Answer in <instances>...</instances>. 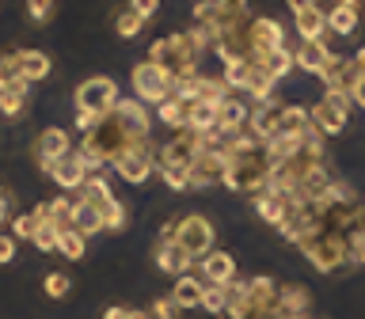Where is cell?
Returning <instances> with one entry per match:
<instances>
[{"mask_svg":"<svg viewBox=\"0 0 365 319\" xmlns=\"http://www.w3.org/2000/svg\"><path fill=\"white\" fill-rule=\"evenodd\" d=\"M42 289H46V296H50V300H65L68 289H73V281H68V273L50 270V273H46V281H42Z\"/></svg>","mask_w":365,"mask_h":319,"instance_id":"37","label":"cell"},{"mask_svg":"<svg viewBox=\"0 0 365 319\" xmlns=\"http://www.w3.org/2000/svg\"><path fill=\"white\" fill-rule=\"evenodd\" d=\"M293 194H270V190H259L255 194V213H259V221H267L278 228L282 224V216H285V205H289Z\"/></svg>","mask_w":365,"mask_h":319,"instance_id":"25","label":"cell"},{"mask_svg":"<svg viewBox=\"0 0 365 319\" xmlns=\"http://www.w3.org/2000/svg\"><path fill=\"white\" fill-rule=\"evenodd\" d=\"M247 133L262 145H267L270 137H278L282 133V103L278 99L255 103V107H251V118H247Z\"/></svg>","mask_w":365,"mask_h":319,"instance_id":"11","label":"cell"},{"mask_svg":"<svg viewBox=\"0 0 365 319\" xmlns=\"http://www.w3.org/2000/svg\"><path fill=\"white\" fill-rule=\"evenodd\" d=\"M27 91H31V84H19V88L0 91V118L16 122L19 114H23V107H27Z\"/></svg>","mask_w":365,"mask_h":319,"instance_id":"29","label":"cell"},{"mask_svg":"<svg viewBox=\"0 0 365 319\" xmlns=\"http://www.w3.org/2000/svg\"><path fill=\"white\" fill-rule=\"evenodd\" d=\"M331 61V46L319 38V42H301L293 50V65L297 68H304V73H316L319 76V68H324Z\"/></svg>","mask_w":365,"mask_h":319,"instance_id":"19","label":"cell"},{"mask_svg":"<svg viewBox=\"0 0 365 319\" xmlns=\"http://www.w3.org/2000/svg\"><path fill=\"white\" fill-rule=\"evenodd\" d=\"M308 114H312V125L324 137L327 133H342L346 122H350V99L342 95V91H324V99H319Z\"/></svg>","mask_w":365,"mask_h":319,"instance_id":"8","label":"cell"},{"mask_svg":"<svg viewBox=\"0 0 365 319\" xmlns=\"http://www.w3.org/2000/svg\"><path fill=\"white\" fill-rule=\"evenodd\" d=\"M346 262L350 266H365V236H350L346 239Z\"/></svg>","mask_w":365,"mask_h":319,"instance_id":"46","label":"cell"},{"mask_svg":"<svg viewBox=\"0 0 365 319\" xmlns=\"http://www.w3.org/2000/svg\"><path fill=\"white\" fill-rule=\"evenodd\" d=\"M57 251L68 258V262H80L84 258V251H88V239L76 232V228H65L61 236H57Z\"/></svg>","mask_w":365,"mask_h":319,"instance_id":"31","label":"cell"},{"mask_svg":"<svg viewBox=\"0 0 365 319\" xmlns=\"http://www.w3.org/2000/svg\"><path fill=\"white\" fill-rule=\"evenodd\" d=\"M99 213H103V232H125V224H130V205L118 198H110Z\"/></svg>","mask_w":365,"mask_h":319,"instance_id":"30","label":"cell"},{"mask_svg":"<svg viewBox=\"0 0 365 319\" xmlns=\"http://www.w3.org/2000/svg\"><path fill=\"white\" fill-rule=\"evenodd\" d=\"M327 31L339 34V38H350L354 31H358V8L350 4H335L327 11Z\"/></svg>","mask_w":365,"mask_h":319,"instance_id":"27","label":"cell"},{"mask_svg":"<svg viewBox=\"0 0 365 319\" xmlns=\"http://www.w3.org/2000/svg\"><path fill=\"white\" fill-rule=\"evenodd\" d=\"M34 232H38L34 213H19L16 221H11V236H16V239H31V244H34Z\"/></svg>","mask_w":365,"mask_h":319,"instance_id":"43","label":"cell"},{"mask_svg":"<svg viewBox=\"0 0 365 319\" xmlns=\"http://www.w3.org/2000/svg\"><path fill=\"white\" fill-rule=\"evenodd\" d=\"M267 175H270V164H267V152H262V145L255 152H236L228 156V171H225V187L236 190V194H255L267 187Z\"/></svg>","mask_w":365,"mask_h":319,"instance_id":"1","label":"cell"},{"mask_svg":"<svg viewBox=\"0 0 365 319\" xmlns=\"http://www.w3.org/2000/svg\"><path fill=\"white\" fill-rule=\"evenodd\" d=\"M213 239H217V228L210 216L202 213H187V216H175V244L187 251L190 258H202L213 251Z\"/></svg>","mask_w":365,"mask_h":319,"instance_id":"5","label":"cell"},{"mask_svg":"<svg viewBox=\"0 0 365 319\" xmlns=\"http://www.w3.org/2000/svg\"><path fill=\"white\" fill-rule=\"evenodd\" d=\"M274 88H278V80H274L259 61H251V73H247V84H244L247 99L251 103H270L274 99Z\"/></svg>","mask_w":365,"mask_h":319,"instance_id":"24","label":"cell"},{"mask_svg":"<svg viewBox=\"0 0 365 319\" xmlns=\"http://www.w3.org/2000/svg\"><path fill=\"white\" fill-rule=\"evenodd\" d=\"M289 4V11L297 16V11H308V8H316V0H285Z\"/></svg>","mask_w":365,"mask_h":319,"instance_id":"52","label":"cell"},{"mask_svg":"<svg viewBox=\"0 0 365 319\" xmlns=\"http://www.w3.org/2000/svg\"><path fill=\"white\" fill-rule=\"evenodd\" d=\"M156 171H160V179H164L175 194L190 190V171H182V167H156Z\"/></svg>","mask_w":365,"mask_h":319,"instance_id":"41","label":"cell"},{"mask_svg":"<svg viewBox=\"0 0 365 319\" xmlns=\"http://www.w3.org/2000/svg\"><path fill=\"white\" fill-rule=\"evenodd\" d=\"M16 258V236H0V266Z\"/></svg>","mask_w":365,"mask_h":319,"instance_id":"49","label":"cell"},{"mask_svg":"<svg viewBox=\"0 0 365 319\" xmlns=\"http://www.w3.org/2000/svg\"><path fill=\"white\" fill-rule=\"evenodd\" d=\"M19 84H27V80L19 76V61H16V53L0 57V91H8V88H19Z\"/></svg>","mask_w":365,"mask_h":319,"instance_id":"38","label":"cell"},{"mask_svg":"<svg viewBox=\"0 0 365 319\" xmlns=\"http://www.w3.org/2000/svg\"><path fill=\"white\" fill-rule=\"evenodd\" d=\"M335 4H350V8H358V4H361V0H335Z\"/></svg>","mask_w":365,"mask_h":319,"instance_id":"58","label":"cell"},{"mask_svg":"<svg viewBox=\"0 0 365 319\" xmlns=\"http://www.w3.org/2000/svg\"><path fill=\"white\" fill-rule=\"evenodd\" d=\"M225 171H228V156L225 148L221 152H205L190 164V190H202V187H217L225 182Z\"/></svg>","mask_w":365,"mask_h":319,"instance_id":"12","label":"cell"},{"mask_svg":"<svg viewBox=\"0 0 365 319\" xmlns=\"http://www.w3.org/2000/svg\"><path fill=\"white\" fill-rule=\"evenodd\" d=\"M99 122H103V118H96V114H80V110H76V130H80V133H91Z\"/></svg>","mask_w":365,"mask_h":319,"instance_id":"50","label":"cell"},{"mask_svg":"<svg viewBox=\"0 0 365 319\" xmlns=\"http://www.w3.org/2000/svg\"><path fill=\"white\" fill-rule=\"evenodd\" d=\"M16 61H19V76L27 80V84H38V80L50 76V53H42V50H19L16 53Z\"/></svg>","mask_w":365,"mask_h":319,"instance_id":"23","label":"cell"},{"mask_svg":"<svg viewBox=\"0 0 365 319\" xmlns=\"http://www.w3.org/2000/svg\"><path fill=\"white\" fill-rule=\"evenodd\" d=\"M247 73H251V57H240V61H228V65H225L221 80H225V88H228V91H244Z\"/></svg>","mask_w":365,"mask_h":319,"instance_id":"33","label":"cell"},{"mask_svg":"<svg viewBox=\"0 0 365 319\" xmlns=\"http://www.w3.org/2000/svg\"><path fill=\"white\" fill-rule=\"evenodd\" d=\"M198 266H202L205 285H228V281H236V258L228 255V251H210V255L198 258Z\"/></svg>","mask_w":365,"mask_h":319,"instance_id":"18","label":"cell"},{"mask_svg":"<svg viewBox=\"0 0 365 319\" xmlns=\"http://www.w3.org/2000/svg\"><path fill=\"white\" fill-rule=\"evenodd\" d=\"M110 118L118 122V130L130 137V141H148V133H153V114H148L145 103L137 99H118V107L110 110Z\"/></svg>","mask_w":365,"mask_h":319,"instance_id":"9","label":"cell"},{"mask_svg":"<svg viewBox=\"0 0 365 319\" xmlns=\"http://www.w3.org/2000/svg\"><path fill=\"white\" fill-rule=\"evenodd\" d=\"M125 312H130V308L114 304V308H107V312H103V319H125Z\"/></svg>","mask_w":365,"mask_h":319,"instance_id":"53","label":"cell"},{"mask_svg":"<svg viewBox=\"0 0 365 319\" xmlns=\"http://www.w3.org/2000/svg\"><path fill=\"white\" fill-rule=\"evenodd\" d=\"M27 16L34 23H50L53 19V0H27Z\"/></svg>","mask_w":365,"mask_h":319,"instance_id":"44","label":"cell"},{"mask_svg":"<svg viewBox=\"0 0 365 319\" xmlns=\"http://www.w3.org/2000/svg\"><path fill=\"white\" fill-rule=\"evenodd\" d=\"M73 228H76L84 239H88V236H99V232H103V213H99L91 202L76 198V202H73Z\"/></svg>","mask_w":365,"mask_h":319,"instance_id":"26","label":"cell"},{"mask_svg":"<svg viewBox=\"0 0 365 319\" xmlns=\"http://www.w3.org/2000/svg\"><path fill=\"white\" fill-rule=\"evenodd\" d=\"M350 236H365V205H354V216H350L346 239H350Z\"/></svg>","mask_w":365,"mask_h":319,"instance_id":"48","label":"cell"},{"mask_svg":"<svg viewBox=\"0 0 365 319\" xmlns=\"http://www.w3.org/2000/svg\"><path fill=\"white\" fill-rule=\"evenodd\" d=\"M278 319H293V315H278Z\"/></svg>","mask_w":365,"mask_h":319,"instance_id":"59","label":"cell"},{"mask_svg":"<svg viewBox=\"0 0 365 319\" xmlns=\"http://www.w3.org/2000/svg\"><path fill=\"white\" fill-rule=\"evenodd\" d=\"M293 27L301 34V42H319L327 34V11L324 8H308V11H297L293 16Z\"/></svg>","mask_w":365,"mask_h":319,"instance_id":"20","label":"cell"},{"mask_svg":"<svg viewBox=\"0 0 365 319\" xmlns=\"http://www.w3.org/2000/svg\"><path fill=\"white\" fill-rule=\"evenodd\" d=\"M301 247V255L308 258V266L316 273H335L342 266H350L346 262V236L342 232H331V228H319L316 236H308Z\"/></svg>","mask_w":365,"mask_h":319,"instance_id":"2","label":"cell"},{"mask_svg":"<svg viewBox=\"0 0 365 319\" xmlns=\"http://www.w3.org/2000/svg\"><path fill=\"white\" fill-rule=\"evenodd\" d=\"M247 38H251V61H267L270 53L285 50V27L270 16H255L247 23Z\"/></svg>","mask_w":365,"mask_h":319,"instance_id":"7","label":"cell"},{"mask_svg":"<svg viewBox=\"0 0 365 319\" xmlns=\"http://www.w3.org/2000/svg\"><path fill=\"white\" fill-rule=\"evenodd\" d=\"M350 103H354V107H361V110H365V76L358 80V88L350 91Z\"/></svg>","mask_w":365,"mask_h":319,"instance_id":"51","label":"cell"},{"mask_svg":"<svg viewBox=\"0 0 365 319\" xmlns=\"http://www.w3.org/2000/svg\"><path fill=\"white\" fill-rule=\"evenodd\" d=\"M217 107H221V103H210V99L187 103V130H190V133H210V130H217Z\"/></svg>","mask_w":365,"mask_h":319,"instance_id":"22","label":"cell"},{"mask_svg":"<svg viewBox=\"0 0 365 319\" xmlns=\"http://www.w3.org/2000/svg\"><path fill=\"white\" fill-rule=\"evenodd\" d=\"M190 266H194V258L175 244V239H160V244H156V270L160 273L182 278V273H190Z\"/></svg>","mask_w":365,"mask_h":319,"instance_id":"17","label":"cell"},{"mask_svg":"<svg viewBox=\"0 0 365 319\" xmlns=\"http://www.w3.org/2000/svg\"><path fill=\"white\" fill-rule=\"evenodd\" d=\"M202 293H205V281L194 278V273H182V278H175L171 300H175L179 312H187V308H202Z\"/></svg>","mask_w":365,"mask_h":319,"instance_id":"21","label":"cell"},{"mask_svg":"<svg viewBox=\"0 0 365 319\" xmlns=\"http://www.w3.org/2000/svg\"><path fill=\"white\" fill-rule=\"evenodd\" d=\"M194 160H198V148H194V133H190V130H182L175 141H168V145L156 152V167H182V171H190Z\"/></svg>","mask_w":365,"mask_h":319,"instance_id":"13","label":"cell"},{"mask_svg":"<svg viewBox=\"0 0 365 319\" xmlns=\"http://www.w3.org/2000/svg\"><path fill=\"white\" fill-rule=\"evenodd\" d=\"M148 315H153V319H175L179 308H175V300H171V296H156L153 308H148Z\"/></svg>","mask_w":365,"mask_h":319,"instance_id":"45","label":"cell"},{"mask_svg":"<svg viewBox=\"0 0 365 319\" xmlns=\"http://www.w3.org/2000/svg\"><path fill=\"white\" fill-rule=\"evenodd\" d=\"M198 4H205V8H228L232 0H198Z\"/></svg>","mask_w":365,"mask_h":319,"instance_id":"56","label":"cell"},{"mask_svg":"<svg viewBox=\"0 0 365 319\" xmlns=\"http://www.w3.org/2000/svg\"><path fill=\"white\" fill-rule=\"evenodd\" d=\"M0 194H4V187H0Z\"/></svg>","mask_w":365,"mask_h":319,"instance_id":"60","label":"cell"},{"mask_svg":"<svg viewBox=\"0 0 365 319\" xmlns=\"http://www.w3.org/2000/svg\"><path fill=\"white\" fill-rule=\"evenodd\" d=\"M130 11H133V16H141V19H153L160 11V0H130Z\"/></svg>","mask_w":365,"mask_h":319,"instance_id":"47","label":"cell"},{"mask_svg":"<svg viewBox=\"0 0 365 319\" xmlns=\"http://www.w3.org/2000/svg\"><path fill=\"white\" fill-rule=\"evenodd\" d=\"M125 319H153L148 312H137V308H130V312H125Z\"/></svg>","mask_w":365,"mask_h":319,"instance_id":"57","label":"cell"},{"mask_svg":"<svg viewBox=\"0 0 365 319\" xmlns=\"http://www.w3.org/2000/svg\"><path fill=\"white\" fill-rule=\"evenodd\" d=\"M76 110L80 114H96V118H107V114L118 107V84L110 76H88L84 84L76 88Z\"/></svg>","mask_w":365,"mask_h":319,"instance_id":"4","label":"cell"},{"mask_svg":"<svg viewBox=\"0 0 365 319\" xmlns=\"http://www.w3.org/2000/svg\"><path fill=\"white\" fill-rule=\"evenodd\" d=\"M80 198H84V202H91L96 209H103V205H107V202L114 198V194H110V187H107V179H99V175H88V182L80 187Z\"/></svg>","mask_w":365,"mask_h":319,"instance_id":"32","label":"cell"},{"mask_svg":"<svg viewBox=\"0 0 365 319\" xmlns=\"http://www.w3.org/2000/svg\"><path fill=\"white\" fill-rule=\"evenodd\" d=\"M259 65L267 68L274 80H285V76H289L293 68H297V65H293V50H278V53H270L267 61H259Z\"/></svg>","mask_w":365,"mask_h":319,"instance_id":"35","label":"cell"},{"mask_svg":"<svg viewBox=\"0 0 365 319\" xmlns=\"http://www.w3.org/2000/svg\"><path fill=\"white\" fill-rule=\"evenodd\" d=\"M130 88H133V99H137V103H145V107H160L164 99L175 95V80H171L164 68H156L153 61L133 65Z\"/></svg>","mask_w":365,"mask_h":319,"instance_id":"3","label":"cell"},{"mask_svg":"<svg viewBox=\"0 0 365 319\" xmlns=\"http://www.w3.org/2000/svg\"><path fill=\"white\" fill-rule=\"evenodd\" d=\"M156 118H160V125H168V130H187V103H182V99H175V95H171V99H164V103H160V107H156Z\"/></svg>","mask_w":365,"mask_h":319,"instance_id":"28","label":"cell"},{"mask_svg":"<svg viewBox=\"0 0 365 319\" xmlns=\"http://www.w3.org/2000/svg\"><path fill=\"white\" fill-rule=\"evenodd\" d=\"M247 118H251V107L244 99L228 95L221 107H217V133L221 137H232V133H244L247 130Z\"/></svg>","mask_w":365,"mask_h":319,"instance_id":"16","label":"cell"},{"mask_svg":"<svg viewBox=\"0 0 365 319\" xmlns=\"http://www.w3.org/2000/svg\"><path fill=\"white\" fill-rule=\"evenodd\" d=\"M342 68H346V57H335V53H331V61H327L324 68H319V80H324V88H327V91H335V88H339Z\"/></svg>","mask_w":365,"mask_h":319,"instance_id":"40","label":"cell"},{"mask_svg":"<svg viewBox=\"0 0 365 319\" xmlns=\"http://www.w3.org/2000/svg\"><path fill=\"white\" fill-rule=\"evenodd\" d=\"M312 312V293L301 281H285L278 285V315H293V319H308Z\"/></svg>","mask_w":365,"mask_h":319,"instance_id":"15","label":"cell"},{"mask_svg":"<svg viewBox=\"0 0 365 319\" xmlns=\"http://www.w3.org/2000/svg\"><path fill=\"white\" fill-rule=\"evenodd\" d=\"M141 27H145V19H141V16H133L130 8L118 11V19H114V31H118L122 38H137V34H141Z\"/></svg>","mask_w":365,"mask_h":319,"instance_id":"39","label":"cell"},{"mask_svg":"<svg viewBox=\"0 0 365 319\" xmlns=\"http://www.w3.org/2000/svg\"><path fill=\"white\" fill-rule=\"evenodd\" d=\"M46 175H50L61 190H80L88 182V167H84V160H80V152L73 148V152H65L61 160H53V164H46L42 167Z\"/></svg>","mask_w":365,"mask_h":319,"instance_id":"10","label":"cell"},{"mask_svg":"<svg viewBox=\"0 0 365 319\" xmlns=\"http://www.w3.org/2000/svg\"><path fill=\"white\" fill-rule=\"evenodd\" d=\"M65 152H73V141H68V133L57 130V125H50V130H42L38 137H34V164L38 167L61 160Z\"/></svg>","mask_w":365,"mask_h":319,"instance_id":"14","label":"cell"},{"mask_svg":"<svg viewBox=\"0 0 365 319\" xmlns=\"http://www.w3.org/2000/svg\"><path fill=\"white\" fill-rule=\"evenodd\" d=\"M225 304H228V285H205L202 293V308L210 315H225Z\"/></svg>","mask_w":365,"mask_h":319,"instance_id":"36","label":"cell"},{"mask_svg":"<svg viewBox=\"0 0 365 319\" xmlns=\"http://www.w3.org/2000/svg\"><path fill=\"white\" fill-rule=\"evenodd\" d=\"M57 236H61V228H53L50 221H38V232H34V247H38V251H57Z\"/></svg>","mask_w":365,"mask_h":319,"instance_id":"42","label":"cell"},{"mask_svg":"<svg viewBox=\"0 0 365 319\" xmlns=\"http://www.w3.org/2000/svg\"><path fill=\"white\" fill-rule=\"evenodd\" d=\"M110 167L118 171V179H125L130 187H141V182H148L156 171V152L148 141H137V145L125 148L118 160H110Z\"/></svg>","mask_w":365,"mask_h":319,"instance_id":"6","label":"cell"},{"mask_svg":"<svg viewBox=\"0 0 365 319\" xmlns=\"http://www.w3.org/2000/svg\"><path fill=\"white\" fill-rule=\"evenodd\" d=\"M8 221V194H0V224Z\"/></svg>","mask_w":365,"mask_h":319,"instance_id":"55","label":"cell"},{"mask_svg":"<svg viewBox=\"0 0 365 319\" xmlns=\"http://www.w3.org/2000/svg\"><path fill=\"white\" fill-rule=\"evenodd\" d=\"M350 61H354V68H358V73L365 76V46H358V53H354Z\"/></svg>","mask_w":365,"mask_h":319,"instance_id":"54","label":"cell"},{"mask_svg":"<svg viewBox=\"0 0 365 319\" xmlns=\"http://www.w3.org/2000/svg\"><path fill=\"white\" fill-rule=\"evenodd\" d=\"M308 122H312V114H308V107H301V103L282 107V133H301Z\"/></svg>","mask_w":365,"mask_h":319,"instance_id":"34","label":"cell"}]
</instances>
